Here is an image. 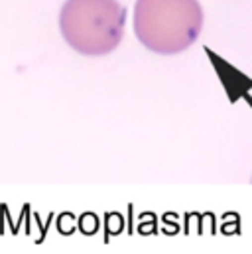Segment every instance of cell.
<instances>
[{
  "label": "cell",
  "mask_w": 252,
  "mask_h": 254,
  "mask_svg": "<svg viewBox=\"0 0 252 254\" xmlns=\"http://www.w3.org/2000/svg\"><path fill=\"white\" fill-rule=\"evenodd\" d=\"M203 8L197 0H136L134 34L160 56L189 50L203 30Z\"/></svg>",
  "instance_id": "cell-1"
},
{
  "label": "cell",
  "mask_w": 252,
  "mask_h": 254,
  "mask_svg": "<svg viewBox=\"0 0 252 254\" xmlns=\"http://www.w3.org/2000/svg\"><path fill=\"white\" fill-rule=\"evenodd\" d=\"M126 10L119 0H67L60 12L63 40L81 56H107L125 36Z\"/></svg>",
  "instance_id": "cell-2"
}]
</instances>
